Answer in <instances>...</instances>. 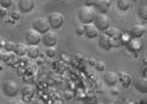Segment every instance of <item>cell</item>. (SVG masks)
<instances>
[{"label": "cell", "instance_id": "obj_35", "mask_svg": "<svg viewBox=\"0 0 147 104\" xmlns=\"http://www.w3.org/2000/svg\"><path fill=\"white\" fill-rule=\"evenodd\" d=\"M3 54H4V53H3V52H0V60L3 59Z\"/></svg>", "mask_w": 147, "mask_h": 104}, {"label": "cell", "instance_id": "obj_29", "mask_svg": "<svg viewBox=\"0 0 147 104\" xmlns=\"http://www.w3.org/2000/svg\"><path fill=\"white\" fill-rule=\"evenodd\" d=\"M111 94H112V95L119 94V89H118V88H116L115 85H112V87H111Z\"/></svg>", "mask_w": 147, "mask_h": 104}, {"label": "cell", "instance_id": "obj_6", "mask_svg": "<svg viewBox=\"0 0 147 104\" xmlns=\"http://www.w3.org/2000/svg\"><path fill=\"white\" fill-rule=\"evenodd\" d=\"M25 42L28 43L29 45H38L39 43L42 42V34L38 33L34 29H29L26 30L25 33Z\"/></svg>", "mask_w": 147, "mask_h": 104}, {"label": "cell", "instance_id": "obj_18", "mask_svg": "<svg viewBox=\"0 0 147 104\" xmlns=\"http://www.w3.org/2000/svg\"><path fill=\"white\" fill-rule=\"evenodd\" d=\"M117 8L121 11H127L131 8V0H117Z\"/></svg>", "mask_w": 147, "mask_h": 104}, {"label": "cell", "instance_id": "obj_5", "mask_svg": "<svg viewBox=\"0 0 147 104\" xmlns=\"http://www.w3.org/2000/svg\"><path fill=\"white\" fill-rule=\"evenodd\" d=\"M32 28L36 30L38 33H40V34H44L47 33L48 30H51V26H49V23H48V19L45 18H38L35 19L34 21H33L32 24Z\"/></svg>", "mask_w": 147, "mask_h": 104}, {"label": "cell", "instance_id": "obj_9", "mask_svg": "<svg viewBox=\"0 0 147 104\" xmlns=\"http://www.w3.org/2000/svg\"><path fill=\"white\" fill-rule=\"evenodd\" d=\"M35 6L34 0H18V8L20 13H30Z\"/></svg>", "mask_w": 147, "mask_h": 104}, {"label": "cell", "instance_id": "obj_2", "mask_svg": "<svg viewBox=\"0 0 147 104\" xmlns=\"http://www.w3.org/2000/svg\"><path fill=\"white\" fill-rule=\"evenodd\" d=\"M20 92V87L15 80H6L3 84V93L8 98H14Z\"/></svg>", "mask_w": 147, "mask_h": 104}, {"label": "cell", "instance_id": "obj_34", "mask_svg": "<svg viewBox=\"0 0 147 104\" xmlns=\"http://www.w3.org/2000/svg\"><path fill=\"white\" fill-rule=\"evenodd\" d=\"M3 45H4V40L0 38V48H3Z\"/></svg>", "mask_w": 147, "mask_h": 104}, {"label": "cell", "instance_id": "obj_19", "mask_svg": "<svg viewBox=\"0 0 147 104\" xmlns=\"http://www.w3.org/2000/svg\"><path fill=\"white\" fill-rule=\"evenodd\" d=\"M13 52H14L18 56L26 55V45H24V44H15L14 50H13Z\"/></svg>", "mask_w": 147, "mask_h": 104}, {"label": "cell", "instance_id": "obj_15", "mask_svg": "<svg viewBox=\"0 0 147 104\" xmlns=\"http://www.w3.org/2000/svg\"><path fill=\"white\" fill-rule=\"evenodd\" d=\"M135 88H136L137 92L142 93V94H146L147 93V79H146V76H142V78L136 79Z\"/></svg>", "mask_w": 147, "mask_h": 104}, {"label": "cell", "instance_id": "obj_28", "mask_svg": "<svg viewBox=\"0 0 147 104\" xmlns=\"http://www.w3.org/2000/svg\"><path fill=\"white\" fill-rule=\"evenodd\" d=\"M76 33H77V35H84V28H83V25L78 26V28L76 29Z\"/></svg>", "mask_w": 147, "mask_h": 104}, {"label": "cell", "instance_id": "obj_1", "mask_svg": "<svg viewBox=\"0 0 147 104\" xmlns=\"http://www.w3.org/2000/svg\"><path fill=\"white\" fill-rule=\"evenodd\" d=\"M97 11L94 10V8L92 6H82L78 10V19L82 24H89V23H93V20L96 18Z\"/></svg>", "mask_w": 147, "mask_h": 104}, {"label": "cell", "instance_id": "obj_27", "mask_svg": "<svg viewBox=\"0 0 147 104\" xmlns=\"http://www.w3.org/2000/svg\"><path fill=\"white\" fill-rule=\"evenodd\" d=\"M10 16H11L13 20H19V19H20V13L15 10V11H11V15Z\"/></svg>", "mask_w": 147, "mask_h": 104}, {"label": "cell", "instance_id": "obj_21", "mask_svg": "<svg viewBox=\"0 0 147 104\" xmlns=\"http://www.w3.org/2000/svg\"><path fill=\"white\" fill-rule=\"evenodd\" d=\"M106 34L109 36V38H121L122 34H121V32H119L118 29H116V28H108L106 30Z\"/></svg>", "mask_w": 147, "mask_h": 104}, {"label": "cell", "instance_id": "obj_4", "mask_svg": "<svg viewBox=\"0 0 147 104\" xmlns=\"http://www.w3.org/2000/svg\"><path fill=\"white\" fill-rule=\"evenodd\" d=\"M48 23H49L51 29L57 30L63 25V23H64V16H63L62 13H58V11L52 13V14L48 16Z\"/></svg>", "mask_w": 147, "mask_h": 104}, {"label": "cell", "instance_id": "obj_7", "mask_svg": "<svg viewBox=\"0 0 147 104\" xmlns=\"http://www.w3.org/2000/svg\"><path fill=\"white\" fill-rule=\"evenodd\" d=\"M42 43L45 45V48L47 46H55L58 44V35L54 32L48 30L47 33L42 34Z\"/></svg>", "mask_w": 147, "mask_h": 104}, {"label": "cell", "instance_id": "obj_3", "mask_svg": "<svg viewBox=\"0 0 147 104\" xmlns=\"http://www.w3.org/2000/svg\"><path fill=\"white\" fill-rule=\"evenodd\" d=\"M93 24H94V26L99 32H106L109 28V25H111V19L106 14H103V13H98V14H96Z\"/></svg>", "mask_w": 147, "mask_h": 104}, {"label": "cell", "instance_id": "obj_36", "mask_svg": "<svg viewBox=\"0 0 147 104\" xmlns=\"http://www.w3.org/2000/svg\"><path fill=\"white\" fill-rule=\"evenodd\" d=\"M42 1H44V0H42Z\"/></svg>", "mask_w": 147, "mask_h": 104}, {"label": "cell", "instance_id": "obj_24", "mask_svg": "<svg viewBox=\"0 0 147 104\" xmlns=\"http://www.w3.org/2000/svg\"><path fill=\"white\" fill-rule=\"evenodd\" d=\"M14 46H15V43H13V42H4L3 48L5 49V52H13V50H14Z\"/></svg>", "mask_w": 147, "mask_h": 104}, {"label": "cell", "instance_id": "obj_30", "mask_svg": "<svg viewBox=\"0 0 147 104\" xmlns=\"http://www.w3.org/2000/svg\"><path fill=\"white\" fill-rule=\"evenodd\" d=\"M63 95H64L65 99H72V98H73L72 92H64V93H63Z\"/></svg>", "mask_w": 147, "mask_h": 104}, {"label": "cell", "instance_id": "obj_22", "mask_svg": "<svg viewBox=\"0 0 147 104\" xmlns=\"http://www.w3.org/2000/svg\"><path fill=\"white\" fill-rule=\"evenodd\" d=\"M138 16L141 18L142 20H147V6L146 5H142L141 8H138Z\"/></svg>", "mask_w": 147, "mask_h": 104}, {"label": "cell", "instance_id": "obj_8", "mask_svg": "<svg viewBox=\"0 0 147 104\" xmlns=\"http://www.w3.org/2000/svg\"><path fill=\"white\" fill-rule=\"evenodd\" d=\"M112 0H94V4H93V8H94L96 11L98 13H108L109 8H111Z\"/></svg>", "mask_w": 147, "mask_h": 104}, {"label": "cell", "instance_id": "obj_12", "mask_svg": "<svg viewBox=\"0 0 147 104\" xmlns=\"http://www.w3.org/2000/svg\"><path fill=\"white\" fill-rule=\"evenodd\" d=\"M98 45H99V48H102L103 50H107V52H108V50L112 48L111 38H109L107 34H101L98 36Z\"/></svg>", "mask_w": 147, "mask_h": 104}, {"label": "cell", "instance_id": "obj_26", "mask_svg": "<svg viewBox=\"0 0 147 104\" xmlns=\"http://www.w3.org/2000/svg\"><path fill=\"white\" fill-rule=\"evenodd\" d=\"M11 5H13V0H0V6H1V8L8 9V8H10Z\"/></svg>", "mask_w": 147, "mask_h": 104}, {"label": "cell", "instance_id": "obj_32", "mask_svg": "<svg viewBox=\"0 0 147 104\" xmlns=\"http://www.w3.org/2000/svg\"><path fill=\"white\" fill-rule=\"evenodd\" d=\"M6 15V9L5 8H0V18H4Z\"/></svg>", "mask_w": 147, "mask_h": 104}, {"label": "cell", "instance_id": "obj_25", "mask_svg": "<svg viewBox=\"0 0 147 104\" xmlns=\"http://www.w3.org/2000/svg\"><path fill=\"white\" fill-rule=\"evenodd\" d=\"M94 68L98 70V72H105V70H106V63L102 62V60H99V62H96Z\"/></svg>", "mask_w": 147, "mask_h": 104}, {"label": "cell", "instance_id": "obj_20", "mask_svg": "<svg viewBox=\"0 0 147 104\" xmlns=\"http://www.w3.org/2000/svg\"><path fill=\"white\" fill-rule=\"evenodd\" d=\"M19 93H22V95L24 97V98H26V97H32L33 95V93H34V89H33V87L32 85H24L23 88H20V92Z\"/></svg>", "mask_w": 147, "mask_h": 104}, {"label": "cell", "instance_id": "obj_10", "mask_svg": "<svg viewBox=\"0 0 147 104\" xmlns=\"http://www.w3.org/2000/svg\"><path fill=\"white\" fill-rule=\"evenodd\" d=\"M83 28H84V35L88 39H94L98 36V29L94 26L93 23H89V24H83Z\"/></svg>", "mask_w": 147, "mask_h": 104}, {"label": "cell", "instance_id": "obj_23", "mask_svg": "<svg viewBox=\"0 0 147 104\" xmlns=\"http://www.w3.org/2000/svg\"><path fill=\"white\" fill-rule=\"evenodd\" d=\"M45 55L49 56V58H54L57 55V49L55 46H47L45 49Z\"/></svg>", "mask_w": 147, "mask_h": 104}, {"label": "cell", "instance_id": "obj_31", "mask_svg": "<svg viewBox=\"0 0 147 104\" xmlns=\"http://www.w3.org/2000/svg\"><path fill=\"white\" fill-rule=\"evenodd\" d=\"M93 4H94V0H84V5L86 6H92L93 8Z\"/></svg>", "mask_w": 147, "mask_h": 104}, {"label": "cell", "instance_id": "obj_17", "mask_svg": "<svg viewBox=\"0 0 147 104\" xmlns=\"http://www.w3.org/2000/svg\"><path fill=\"white\" fill-rule=\"evenodd\" d=\"M40 55V49L38 45H29L26 46V56L30 59H38Z\"/></svg>", "mask_w": 147, "mask_h": 104}, {"label": "cell", "instance_id": "obj_33", "mask_svg": "<svg viewBox=\"0 0 147 104\" xmlns=\"http://www.w3.org/2000/svg\"><path fill=\"white\" fill-rule=\"evenodd\" d=\"M96 62H97V60H94V59H89V60H88V64L91 65V66H94Z\"/></svg>", "mask_w": 147, "mask_h": 104}, {"label": "cell", "instance_id": "obj_13", "mask_svg": "<svg viewBox=\"0 0 147 104\" xmlns=\"http://www.w3.org/2000/svg\"><path fill=\"white\" fill-rule=\"evenodd\" d=\"M146 33V28L143 25H133L131 30H129V34H131L132 38L135 39H140L141 36H143V34Z\"/></svg>", "mask_w": 147, "mask_h": 104}, {"label": "cell", "instance_id": "obj_14", "mask_svg": "<svg viewBox=\"0 0 147 104\" xmlns=\"http://www.w3.org/2000/svg\"><path fill=\"white\" fill-rule=\"evenodd\" d=\"M1 60L9 65H15L16 62H18V55H16L14 52H5L4 54H3Z\"/></svg>", "mask_w": 147, "mask_h": 104}, {"label": "cell", "instance_id": "obj_11", "mask_svg": "<svg viewBox=\"0 0 147 104\" xmlns=\"http://www.w3.org/2000/svg\"><path fill=\"white\" fill-rule=\"evenodd\" d=\"M103 80L108 87L116 85L118 83V75L115 72H106L105 75H103Z\"/></svg>", "mask_w": 147, "mask_h": 104}, {"label": "cell", "instance_id": "obj_16", "mask_svg": "<svg viewBox=\"0 0 147 104\" xmlns=\"http://www.w3.org/2000/svg\"><path fill=\"white\" fill-rule=\"evenodd\" d=\"M118 80L121 82V84L123 85V88H129L132 84V76L129 75V74H127V73L125 72H121V73H118Z\"/></svg>", "mask_w": 147, "mask_h": 104}]
</instances>
